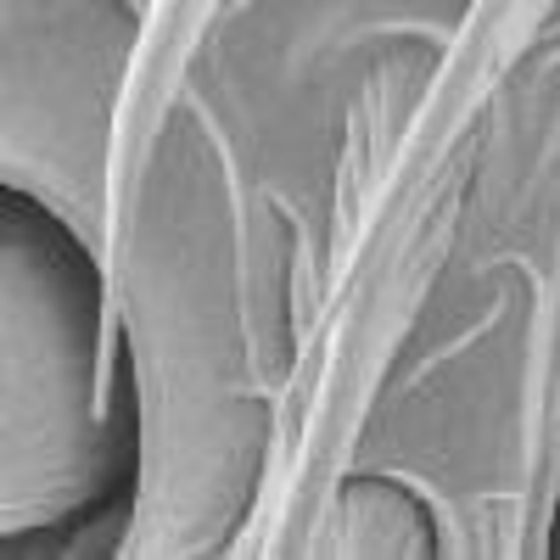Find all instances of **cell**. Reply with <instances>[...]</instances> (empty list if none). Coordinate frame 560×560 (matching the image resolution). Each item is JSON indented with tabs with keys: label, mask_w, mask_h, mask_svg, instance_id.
<instances>
[{
	"label": "cell",
	"mask_w": 560,
	"mask_h": 560,
	"mask_svg": "<svg viewBox=\"0 0 560 560\" xmlns=\"http://www.w3.org/2000/svg\"><path fill=\"white\" fill-rule=\"evenodd\" d=\"M219 0H158V23H152V45H140V62H135V84H129V102H124V118H129V147L147 135L152 113L163 107L168 96V79H174V62L197 45L202 23L213 18Z\"/></svg>",
	"instance_id": "1"
}]
</instances>
